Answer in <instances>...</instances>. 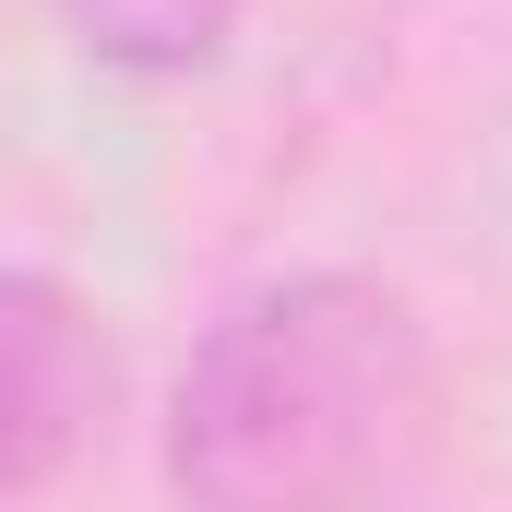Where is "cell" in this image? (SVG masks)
<instances>
[{"mask_svg":"<svg viewBox=\"0 0 512 512\" xmlns=\"http://www.w3.org/2000/svg\"><path fill=\"white\" fill-rule=\"evenodd\" d=\"M441 417L429 322L382 274H274L251 286L167 393V489L215 512L370 501L417 465Z\"/></svg>","mask_w":512,"mask_h":512,"instance_id":"obj_1","label":"cell"},{"mask_svg":"<svg viewBox=\"0 0 512 512\" xmlns=\"http://www.w3.org/2000/svg\"><path fill=\"white\" fill-rule=\"evenodd\" d=\"M96 417H108V322L60 274L0 262V501L60 477Z\"/></svg>","mask_w":512,"mask_h":512,"instance_id":"obj_2","label":"cell"},{"mask_svg":"<svg viewBox=\"0 0 512 512\" xmlns=\"http://www.w3.org/2000/svg\"><path fill=\"white\" fill-rule=\"evenodd\" d=\"M251 0H72V36L120 72H203Z\"/></svg>","mask_w":512,"mask_h":512,"instance_id":"obj_3","label":"cell"}]
</instances>
